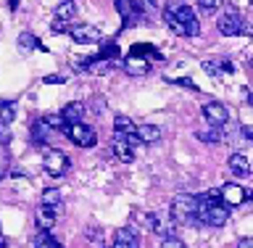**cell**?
I'll list each match as a JSON object with an SVG mask.
<instances>
[{
    "label": "cell",
    "instance_id": "cell-27",
    "mask_svg": "<svg viewBox=\"0 0 253 248\" xmlns=\"http://www.w3.org/2000/svg\"><path fill=\"white\" fill-rule=\"evenodd\" d=\"M166 82H171V85H179V87H187V90H193V93H198V85L193 82V79H187V77H166Z\"/></svg>",
    "mask_w": 253,
    "mask_h": 248
},
{
    "label": "cell",
    "instance_id": "cell-34",
    "mask_svg": "<svg viewBox=\"0 0 253 248\" xmlns=\"http://www.w3.org/2000/svg\"><path fill=\"white\" fill-rule=\"evenodd\" d=\"M243 138H245V140H253V130H251V124H243Z\"/></svg>",
    "mask_w": 253,
    "mask_h": 248
},
{
    "label": "cell",
    "instance_id": "cell-32",
    "mask_svg": "<svg viewBox=\"0 0 253 248\" xmlns=\"http://www.w3.org/2000/svg\"><path fill=\"white\" fill-rule=\"evenodd\" d=\"M0 143H3V146H8V143H11V132H8L5 124H0Z\"/></svg>",
    "mask_w": 253,
    "mask_h": 248
},
{
    "label": "cell",
    "instance_id": "cell-30",
    "mask_svg": "<svg viewBox=\"0 0 253 248\" xmlns=\"http://www.w3.org/2000/svg\"><path fill=\"white\" fill-rule=\"evenodd\" d=\"M42 82L45 85H63V82H66V77H63V74H47Z\"/></svg>",
    "mask_w": 253,
    "mask_h": 248
},
{
    "label": "cell",
    "instance_id": "cell-25",
    "mask_svg": "<svg viewBox=\"0 0 253 248\" xmlns=\"http://www.w3.org/2000/svg\"><path fill=\"white\" fill-rule=\"evenodd\" d=\"M13 119H16V106H13V103H5V106H0V122L8 127V124L13 122Z\"/></svg>",
    "mask_w": 253,
    "mask_h": 248
},
{
    "label": "cell",
    "instance_id": "cell-26",
    "mask_svg": "<svg viewBox=\"0 0 253 248\" xmlns=\"http://www.w3.org/2000/svg\"><path fill=\"white\" fill-rule=\"evenodd\" d=\"M198 140H203V143H219L221 140V132L219 130H203V132H198Z\"/></svg>",
    "mask_w": 253,
    "mask_h": 248
},
{
    "label": "cell",
    "instance_id": "cell-11",
    "mask_svg": "<svg viewBox=\"0 0 253 248\" xmlns=\"http://www.w3.org/2000/svg\"><path fill=\"white\" fill-rule=\"evenodd\" d=\"M84 103H79V100H71V103H66L63 106V111H61V119L66 124H79L82 122V116H84Z\"/></svg>",
    "mask_w": 253,
    "mask_h": 248
},
{
    "label": "cell",
    "instance_id": "cell-2",
    "mask_svg": "<svg viewBox=\"0 0 253 248\" xmlns=\"http://www.w3.org/2000/svg\"><path fill=\"white\" fill-rule=\"evenodd\" d=\"M66 130V138L74 143V146H79V148H92L95 143H98V135H95V130L92 127H87V124H66L63 127Z\"/></svg>",
    "mask_w": 253,
    "mask_h": 248
},
{
    "label": "cell",
    "instance_id": "cell-12",
    "mask_svg": "<svg viewBox=\"0 0 253 248\" xmlns=\"http://www.w3.org/2000/svg\"><path fill=\"white\" fill-rule=\"evenodd\" d=\"M227 164H229V169H232V174H237V177H248L251 174V161L245 153H232Z\"/></svg>",
    "mask_w": 253,
    "mask_h": 248
},
{
    "label": "cell",
    "instance_id": "cell-13",
    "mask_svg": "<svg viewBox=\"0 0 253 248\" xmlns=\"http://www.w3.org/2000/svg\"><path fill=\"white\" fill-rule=\"evenodd\" d=\"M35 222H37V227L42 230V233H50L53 225H55V209H45V206H40L37 214H35Z\"/></svg>",
    "mask_w": 253,
    "mask_h": 248
},
{
    "label": "cell",
    "instance_id": "cell-28",
    "mask_svg": "<svg viewBox=\"0 0 253 248\" xmlns=\"http://www.w3.org/2000/svg\"><path fill=\"white\" fill-rule=\"evenodd\" d=\"M161 248H187V243L179 241V238H174V235H166L161 241Z\"/></svg>",
    "mask_w": 253,
    "mask_h": 248
},
{
    "label": "cell",
    "instance_id": "cell-4",
    "mask_svg": "<svg viewBox=\"0 0 253 248\" xmlns=\"http://www.w3.org/2000/svg\"><path fill=\"white\" fill-rule=\"evenodd\" d=\"M116 11L122 13V19H124V29L134 27V24L142 19L140 0H116Z\"/></svg>",
    "mask_w": 253,
    "mask_h": 248
},
{
    "label": "cell",
    "instance_id": "cell-18",
    "mask_svg": "<svg viewBox=\"0 0 253 248\" xmlns=\"http://www.w3.org/2000/svg\"><path fill=\"white\" fill-rule=\"evenodd\" d=\"M114 132H116V138H126V135H134V122L129 116H124V114H119L114 119Z\"/></svg>",
    "mask_w": 253,
    "mask_h": 248
},
{
    "label": "cell",
    "instance_id": "cell-21",
    "mask_svg": "<svg viewBox=\"0 0 253 248\" xmlns=\"http://www.w3.org/2000/svg\"><path fill=\"white\" fill-rule=\"evenodd\" d=\"M32 246H35V248H63V246H61L58 241H55V238H53L50 233H42V230H40V233L35 235Z\"/></svg>",
    "mask_w": 253,
    "mask_h": 248
},
{
    "label": "cell",
    "instance_id": "cell-19",
    "mask_svg": "<svg viewBox=\"0 0 253 248\" xmlns=\"http://www.w3.org/2000/svg\"><path fill=\"white\" fill-rule=\"evenodd\" d=\"M19 48H21V50H47V48L40 43L32 32H21V35H19Z\"/></svg>",
    "mask_w": 253,
    "mask_h": 248
},
{
    "label": "cell",
    "instance_id": "cell-17",
    "mask_svg": "<svg viewBox=\"0 0 253 248\" xmlns=\"http://www.w3.org/2000/svg\"><path fill=\"white\" fill-rule=\"evenodd\" d=\"M111 150H114V156L119 158V161H124V164H132L134 161V150L129 148V146H126V143L124 140H114V146H111Z\"/></svg>",
    "mask_w": 253,
    "mask_h": 248
},
{
    "label": "cell",
    "instance_id": "cell-15",
    "mask_svg": "<svg viewBox=\"0 0 253 248\" xmlns=\"http://www.w3.org/2000/svg\"><path fill=\"white\" fill-rule=\"evenodd\" d=\"M134 138L140 143H156L161 140V130L156 124H142V127H134Z\"/></svg>",
    "mask_w": 253,
    "mask_h": 248
},
{
    "label": "cell",
    "instance_id": "cell-38",
    "mask_svg": "<svg viewBox=\"0 0 253 248\" xmlns=\"http://www.w3.org/2000/svg\"><path fill=\"white\" fill-rule=\"evenodd\" d=\"M0 248H5V238L3 235H0Z\"/></svg>",
    "mask_w": 253,
    "mask_h": 248
},
{
    "label": "cell",
    "instance_id": "cell-37",
    "mask_svg": "<svg viewBox=\"0 0 253 248\" xmlns=\"http://www.w3.org/2000/svg\"><path fill=\"white\" fill-rule=\"evenodd\" d=\"M8 3H11V8H13V11L19 8V0H8Z\"/></svg>",
    "mask_w": 253,
    "mask_h": 248
},
{
    "label": "cell",
    "instance_id": "cell-10",
    "mask_svg": "<svg viewBox=\"0 0 253 248\" xmlns=\"http://www.w3.org/2000/svg\"><path fill=\"white\" fill-rule=\"evenodd\" d=\"M124 71L132 77H142L150 71V61L148 58H140V55H126L124 58Z\"/></svg>",
    "mask_w": 253,
    "mask_h": 248
},
{
    "label": "cell",
    "instance_id": "cell-7",
    "mask_svg": "<svg viewBox=\"0 0 253 248\" xmlns=\"http://www.w3.org/2000/svg\"><path fill=\"white\" fill-rule=\"evenodd\" d=\"M42 166H45V172L50 174V177H63L66 169H69V156L61 153V150H50V153L45 156Z\"/></svg>",
    "mask_w": 253,
    "mask_h": 248
},
{
    "label": "cell",
    "instance_id": "cell-1",
    "mask_svg": "<svg viewBox=\"0 0 253 248\" xmlns=\"http://www.w3.org/2000/svg\"><path fill=\"white\" fill-rule=\"evenodd\" d=\"M169 219L174 225H193L198 222V198L182 193L169 203Z\"/></svg>",
    "mask_w": 253,
    "mask_h": 248
},
{
    "label": "cell",
    "instance_id": "cell-22",
    "mask_svg": "<svg viewBox=\"0 0 253 248\" xmlns=\"http://www.w3.org/2000/svg\"><path fill=\"white\" fill-rule=\"evenodd\" d=\"M129 55H140V58H148V55H153V58H161V53H158L153 45H145V43H134V45L129 48Z\"/></svg>",
    "mask_w": 253,
    "mask_h": 248
},
{
    "label": "cell",
    "instance_id": "cell-3",
    "mask_svg": "<svg viewBox=\"0 0 253 248\" xmlns=\"http://www.w3.org/2000/svg\"><path fill=\"white\" fill-rule=\"evenodd\" d=\"M243 24H245V21L240 19V11H235V8H227V11L216 19V29H219L224 37H235V35H240Z\"/></svg>",
    "mask_w": 253,
    "mask_h": 248
},
{
    "label": "cell",
    "instance_id": "cell-8",
    "mask_svg": "<svg viewBox=\"0 0 253 248\" xmlns=\"http://www.w3.org/2000/svg\"><path fill=\"white\" fill-rule=\"evenodd\" d=\"M69 35L74 43H100V29L98 27H92V24H77V27H69Z\"/></svg>",
    "mask_w": 253,
    "mask_h": 248
},
{
    "label": "cell",
    "instance_id": "cell-23",
    "mask_svg": "<svg viewBox=\"0 0 253 248\" xmlns=\"http://www.w3.org/2000/svg\"><path fill=\"white\" fill-rule=\"evenodd\" d=\"M40 122H42V127H45V130H50V132L63 130V127H66V122L61 119V114H45L42 119H40Z\"/></svg>",
    "mask_w": 253,
    "mask_h": 248
},
{
    "label": "cell",
    "instance_id": "cell-31",
    "mask_svg": "<svg viewBox=\"0 0 253 248\" xmlns=\"http://www.w3.org/2000/svg\"><path fill=\"white\" fill-rule=\"evenodd\" d=\"M203 69H206V74H211V77L219 74V63L216 61H203Z\"/></svg>",
    "mask_w": 253,
    "mask_h": 248
},
{
    "label": "cell",
    "instance_id": "cell-33",
    "mask_svg": "<svg viewBox=\"0 0 253 248\" xmlns=\"http://www.w3.org/2000/svg\"><path fill=\"white\" fill-rule=\"evenodd\" d=\"M53 32H55V35H61V32H69V24H66V21H53Z\"/></svg>",
    "mask_w": 253,
    "mask_h": 248
},
{
    "label": "cell",
    "instance_id": "cell-35",
    "mask_svg": "<svg viewBox=\"0 0 253 248\" xmlns=\"http://www.w3.org/2000/svg\"><path fill=\"white\" fill-rule=\"evenodd\" d=\"M237 248H253V241H251V238H243V241L237 243Z\"/></svg>",
    "mask_w": 253,
    "mask_h": 248
},
{
    "label": "cell",
    "instance_id": "cell-14",
    "mask_svg": "<svg viewBox=\"0 0 253 248\" xmlns=\"http://www.w3.org/2000/svg\"><path fill=\"white\" fill-rule=\"evenodd\" d=\"M169 11L174 13V19H177L182 27H185V32H187V27H190L193 21H198V19H195V11H193L190 5H169Z\"/></svg>",
    "mask_w": 253,
    "mask_h": 248
},
{
    "label": "cell",
    "instance_id": "cell-24",
    "mask_svg": "<svg viewBox=\"0 0 253 248\" xmlns=\"http://www.w3.org/2000/svg\"><path fill=\"white\" fill-rule=\"evenodd\" d=\"M195 5L201 8L203 13H209V16H211V13H216L219 8H221V0H195Z\"/></svg>",
    "mask_w": 253,
    "mask_h": 248
},
{
    "label": "cell",
    "instance_id": "cell-36",
    "mask_svg": "<svg viewBox=\"0 0 253 248\" xmlns=\"http://www.w3.org/2000/svg\"><path fill=\"white\" fill-rule=\"evenodd\" d=\"M221 69H224L227 74H232V71H235V66H232V63H229V61H224V63H221Z\"/></svg>",
    "mask_w": 253,
    "mask_h": 248
},
{
    "label": "cell",
    "instance_id": "cell-29",
    "mask_svg": "<svg viewBox=\"0 0 253 248\" xmlns=\"http://www.w3.org/2000/svg\"><path fill=\"white\" fill-rule=\"evenodd\" d=\"M119 55V45H106L100 50V55H98V61H103V58H116Z\"/></svg>",
    "mask_w": 253,
    "mask_h": 248
},
{
    "label": "cell",
    "instance_id": "cell-20",
    "mask_svg": "<svg viewBox=\"0 0 253 248\" xmlns=\"http://www.w3.org/2000/svg\"><path fill=\"white\" fill-rule=\"evenodd\" d=\"M61 190L58 188H47V190H42V206L45 209H58L61 206Z\"/></svg>",
    "mask_w": 253,
    "mask_h": 248
},
{
    "label": "cell",
    "instance_id": "cell-6",
    "mask_svg": "<svg viewBox=\"0 0 253 248\" xmlns=\"http://www.w3.org/2000/svg\"><path fill=\"white\" fill-rule=\"evenodd\" d=\"M219 198L229 209V206H240V203L248 201V190H245L243 185H237V182H227V185L219 190Z\"/></svg>",
    "mask_w": 253,
    "mask_h": 248
},
{
    "label": "cell",
    "instance_id": "cell-9",
    "mask_svg": "<svg viewBox=\"0 0 253 248\" xmlns=\"http://www.w3.org/2000/svg\"><path fill=\"white\" fill-rule=\"evenodd\" d=\"M111 248H140V238L132 227H119L114 233V246Z\"/></svg>",
    "mask_w": 253,
    "mask_h": 248
},
{
    "label": "cell",
    "instance_id": "cell-16",
    "mask_svg": "<svg viewBox=\"0 0 253 248\" xmlns=\"http://www.w3.org/2000/svg\"><path fill=\"white\" fill-rule=\"evenodd\" d=\"M74 13H77L74 0H61V3L55 5V21H66L69 24V19H74Z\"/></svg>",
    "mask_w": 253,
    "mask_h": 248
},
{
    "label": "cell",
    "instance_id": "cell-5",
    "mask_svg": "<svg viewBox=\"0 0 253 248\" xmlns=\"http://www.w3.org/2000/svg\"><path fill=\"white\" fill-rule=\"evenodd\" d=\"M203 116H206V122H209L213 130H216V127H224L229 122V111H227L224 103H219V100L206 103V106H203Z\"/></svg>",
    "mask_w": 253,
    "mask_h": 248
}]
</instances>
